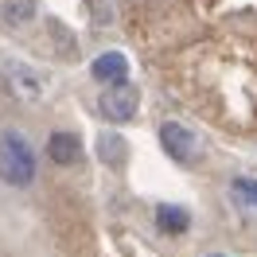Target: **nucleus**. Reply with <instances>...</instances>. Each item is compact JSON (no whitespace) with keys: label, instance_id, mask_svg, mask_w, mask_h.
Segmentation results:
<instances>
[{"label":"nucleus","instance_id":"obj_3","mask_svg":"<svg viewBox=\"0 0 257 257\" xmlns=\"http://www.w3.org/2000/svg\"><path fill=\"white\" fill-rule=\"evenodd\" d=\"M160 145L176 164H195L203 156V141L187 125H179V121H164L160 125Z\"/></svg>","mask_w":257,"mask_h":257},{"label":"nucleus","instance_id":"obj_10","mask_svg":"<svg viewBox=\"0 0 257 257\" xmlns=\"http://www.w3.org/2000/svg\"><path fill=\"white\" fill-rule=\"evenodd\" d=\"M12 78L20 82V97H39V82H32L20 66H12Z\"/></svg>","mask_w":257,"mask_h":257},{"label":"nucleus","instance_id":"obj_4","mask_svg":"<svg viewBox=\"0 0 257 257\" xmlns=\"http://www.w3.org/2000/svg\"><path fill=\"white\" fill-rule=\"evenodd\" d=\"M90 70H94V78L105 82V86H113V82H128V59L121 55V51H105V55H97Z\"/></svg>","mask_w":257,"mask_h":257},{"label":"nucleus","instance_id":"obj_5","mask_svg":"<svg viewBox=\"0 0 257 257\" xmlns=\"http://www.w3.org/2000/svg\"><path fill=\"white\" fill-rule=\"evenodd\" d=\"M47 156L59 164V168H70V164H78V160H82V141L74 137V133H51Z\"/></svg>","mask_w":257,"mask_h":257},{"label":"nucleus","instance_id":"obj_6","mask_svg":"<svg viewBox=\"0 0 257 257\" xmlns=\"http://www.w3.org/2000/svg\"><path fill=\"white\" fill-rule=\"evenodd\" d=\"M35 12H39V0H0V16L8 28H24L32 24Z\"/></svg>","mask_w":257,"mask_h":257},{"label":"nucleus","instance_id":"obj_9","mask_svg":"<svg viewBox=\"0 0 257 257\" xmlns=\"http://www.w3.org/2000/svg\"><path fill=\"white\" fill-rule=\"evenodd\" d=\"M234 195H238V203H245V207H257V183L253 179H234Z\"/></svg>","mask_w":257,"mask_h":257},{"label":"nucleus","instance_id":"obj_1","mask_svg":"<svg viewBox=\"0 0 257 257\" xmlns=\"http://www.w3.org/2000/svg\"><path fill=\"white\" fill-rule=\"evenodd\" d=\"M0 179L8 187H28L35 179V152L20 133L0 137Z\"/></svg>","mask_w":257,"mask_h":257},{"label":"nucleus","instance_id":"obj_7","mask_svg":"<svg viewBox=\"0 0 257 257\" xmlns=\"http://www.w3.org/2000/svg\"><path fill=\"white\" fill-rule=\"evenodd\" d=\"M125 152H128V145L117 133H101L97 137V160L105 168H125Z\"/></svg>","mask_w":257,"mask_h":257},{"label":"nucleus","instance_id":"obj_8","mask_svg":"<svg viewBox=\"0 0 257 257\" xmlns=\"http://www.w3.org/2000/svg\"><path fill=\"white\" fill-rule=\"evenodd\" d=\"M156 226H160L164 234H183V230L191 226V218H187V210H183V207L164 203V207H156Z\"/></svg>","mask_w":257,"mask_h":257},{"label":"nucleus","instance_id":"obj_2","mask_svg":"<svg viewBox=\"0 0 257 257\" xmlns=\"http://www.w3.org/2000/svg\"><path fill=\"white\" fill-rule=\"evenodd\" d=\"M97 109H101V117H105V121L125 125V121H133V117H137V109H141V90H137L133 82H113L109 90L101 94Z\"/></svg>","mask_w":257,"mask_h":257}]
</instances>
